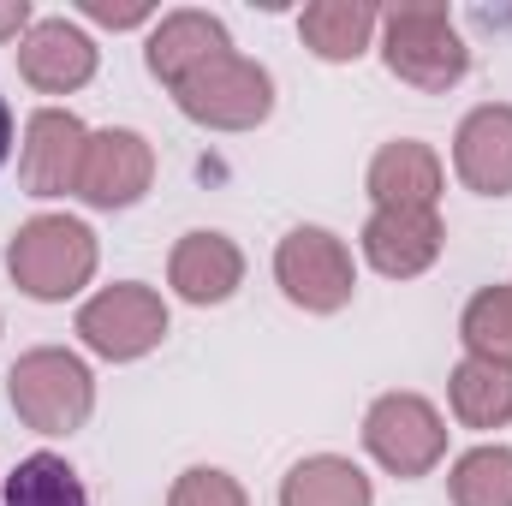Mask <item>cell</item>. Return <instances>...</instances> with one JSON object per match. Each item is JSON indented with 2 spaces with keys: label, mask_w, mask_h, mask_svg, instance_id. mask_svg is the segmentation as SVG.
<instances>
[{
  "label": "cell",
  "mask_w": 512,
  "mask_h": 506,
  "mask_svg": "<svg viewBox=\"0 0 512 506\" xmlns=\"http://www.w3.org/2000/svg\"><path fill=\"white\" fill-rule=\"evenodd\" d=\"M96 268H102V245H96V233H90V221H78V215H30L18 233H12V245H6V274H12V286L24 292V298H36V304H66V298H78L90 280H96Z\"/></svg>",
  "instance_id": "cell-1"
},
{
  "label": "cell",
  "mask_w": 512,
  "mask_h": 506,
  "mask_svg": "<svg viewBox=\"0 0 512 506\" xmlns=\"http://www.w3.org/2000/svg\"><path fill=\"white\" fill-rule=\"evenodd\" d=\"M376 48H382L387 72L399 84L423 90V96H447L471 72V48L459 36V18L441 0H429V6H387Z\"/></svg>",
  "instance_id": "cell-2"
},
{
  "label": "cell",
  "mask_w": 512,
  "mask_h": 506,
  "mask_svg": "<svg viewBox=\"0 0 512 506\" xmlns=\"http://www.w3.org/2000/svg\"><path fill=\"white\" fill-rule=\"evenodd\" d=\"M6 405L18 411L24 429L60 441V435H78L96 417V376L66 346H30L6 370Z\"/></svg>",
  "instance_id": "cell-3"
},
{
  "label": "cell",
  "mask_w": 512,
  "mask_h": 506,
  "mask_svg": "<svg viewBox=\"0 0 512 506\" xmlns=\"http://www.w3.org/2000/svg\"><path fill=\"white\" fill-rule=\"evenodd\" d=\"M72 334L84 340L90 358L102 364H137L149 358L167 334H173V310L155 286L143 280H114V286H96L84 304H78V322Z\"/></svg>",
  "instance_id": "cell-4"
},
{
  "label": "cell",
  "mask_w": 512,
  "mask_h": 506,
  "mask_svg": "<svg viewBox=\"0 0 512 506\" xmlns=\"http://www.w3.org/2000/svg\"><path fill=\"white\" fill-rule=\"evenodd\" d=\"M274 286L286 292V304H298L304 316H340L358 298V262L352 245L334 227H292L274 245Z\"/></svg>",
  "instance_id": "cell-5"
},
{
  "label": "cell",
  "mask_w": 512,
  "mask_h": 506,
  "mask_svg": "<svg viewBox=\"0 0 512 506\" xmlns=\"http://www.w3.org/2000/svg\"><path fill=\"white\" fill-rule=\"evenodd\" d=\"M173 102H179V114L191 126L203 131H256L274 114V72L262 60H251V54L227 48L209 66H197L173 90Z\"/></svg>",
  "instance_id": "cell-6"
},
{
  "label": "cell",
  "mask_w": 512,
  "mask_h": 506,
  "mask_svg": "<svg viewBox=\"0 0 512 506\" xmlns=\"http://www.w3.org/2000/svg\"><path fill=\"white\" fill-rule=\"evenodd\" d=\"M364 453L399 483L429 477L447 459V417H441V405L411 393V387H393L382 399H370V411H364Z\"/></svg>",
  "instance_id": "cell-7"
},
{
  "label": "cell",
  "mask_w": 512,
  "mask_h": 506,
  "mask_svg": "<svg viewBox=\"0 0 512 506\" xmlns=\"http://www.w3.org/2000/svg\"><path fill=\"white\" fill-rule=\"evenodd\" d=\"M155 185V143L131 126H102L84 143V167H78V203L114 215L137 209Z\"/></svg>",
  "instance_id": "cell-8"
},
{
  "label": "cell",
  "mask_w": 512,
  "mask_h": 506,
  "mask_svg": "<svg viewBox=\"0 0 512 506\" xmlns=\"http://www.w3.org/2000/svg\"><path fill=\"white\" fill-rule=\"evenodd\" d=\"M90 126L72 108H36L18 137V185L30 197H78V167H84Z\"/></svg>",
  "instance_id": "cell-9"
},
{
  "label": "cell",
  "mask_w": 512,
  "mask_h": 506,
  "mask_svg": "<svg viewBox=\"0 0 512 506\" xmlns=\"http://www.w3.org/2000/svg\"><path fill=\"white\" fill-rule=\"evenodd\" d=\"M102 66V48L96 36L78 24V18H36L30 36L18 42V78L36 90V96H72L96 78Z\"/></svg>",
  "instance_id": "cell-10"
},
{
  "label": "cell",
  "mask_w": 512,
  "mask_h": 506,
  "mask_svg": "<svg viewBox=\"0 0 512 506\" xmlns=\"http://www.w3.org/2000/svg\"><path fill=\"white\" fill-rule=\"evenodd\" d=\"M358 251H364V262L382 280H417V274H429L441 262V251H447L441 209H370V221L358 233Z\"/></svg>",
  "instance_id": "cell-11"
},
{
  "label": "cell",
  "mask_w": 512,
  "mask_h": 506,
  "mask_svg": "<svg viewBox=\"0 0 512 506\" xmlns=\"http://www.w3.org/2000/svg\"><path fill=\"white\" fill-rule=\"evenodd\" d=\"M227 48H233L227 18H215V12H203V6H179V12H161V18L149 24V36H143V66H149L155 84L179 90L197 66H209V60L227 54Z\"/></svg>",
  "instance_id": "cell-12"
},
{
  "label": "cell",
  "mask_w": 512,
  "mask_h": 506,
  "mask_svg": "<svg viewBox=\"0 0 512 506\" xmlns=\"http://www.w3.org/2000/svg\"><path fill=\"white\" fill-rule=\"evenodd\" d=\"M167 286H173L185 304H197V310L227 304V298L245 286V251H239V239H227V233H215V227L179 233L173 251H167Z\"/></svg>",
  "instance_id": "cell-13"
},
{
  "label": "cell",
  "mask_w": 512,
  "mask_h": 506,
  "mask_svg": "<svg viewBox=\"0 0 512 506\" xmlns=\"http://www.w3.org/2000/svg\"><path fill=\"white\" fill-rule=\"evenodd\" d=\"M364 191H370V209H441L447 161L423 137H393L370 155Z\"/></svg>",
  "instance_id": "cell-14"
},
{
  "label": "cell",
  "mask_w": 512,
  "mask_h": 506,
  "mask_svg": "<svg viewBox=\"0 0 512 506\" xmlns=\"http://www.w3.org/2000/svg\"><path fill=\"white\" fill-rule=\"evenodd\" d=\"M453 173L477 197H512V102H483L459 120Z\"/></svg>",
  "instance_id": "cell-15"
},
{
  "label": "cell",
  "mask_w": 512,
  "mask_h": 506,
  "mask_svg": "<svg viewBox=\"0 0 512 506\" xmlns=\"http://www.w3.org/2000/svg\"><path fill=\"white\" fill-rule=\"evenodd\" d=\"M298 36H304V48H310L316 60L352 66V60H364V54L376 48L382 12H376L370 0H310V6L298 12Z\"/></svg>",
  "instance_id": "cell-16"
},
{
  "label": "cell",
  "mask_w": 512,
  "mask_h": 506,
  "mask_svg": "<svg viewBox=\"0 0 512 506\" xmlns=\"http://www.w3.org/2000/svg\"><path fill=\"white\" fill-rule=\"evenodd\" d=\"M280 506H376V483L346 453H310L280 477Z\"/></svg>",
  "instance_id": "cell-17"
},
{
  "label": "cell",
  "mask_w": 512,
  "mask_h": 506,
  "mask_svg": "<svg viewBox=\"0 0 512 506\" xmlns=\"http://www.w3.org/2000/svg\"><path fill=\"white\" fill-rule=\"evenodd\" d=\"M447 405L465 429H507L512 423V364L459 358L447 376Z\"/></svg>",
  "instance_id": "cell-18"
},
{
  "label": "cell",
  "mask_w": 512,
  "mask_h": 506,
  "mask_svg": "<svg viewBox=\"0 0 512 506\" xmlns=\"http://www.w3.org/2000/svg\"><path fill=\"white\" fill-rule=\"evenodd\" d=\"M0 506H90V489L72 471V459L42 447V453L18 459L12 477H0Z\"/></svg>",
  "instance_id": "cell-19"
},
{
  "label": "cell",
  "mask_w": 512,
  "mask_h": 506,
  "mask_svg": "<svg viewBox=\"0 0 512 506\" xmlns=\"http://www.w3.org/2000/svg\"><path fill=\"white\" fill-rule=\"evenodd\" d=\"M447 501L453 506H512V447L483 441L447 465Z\"/></svg>",
  "instance_id": "cell-20"
},
{
  "label": "cell",
  "mask_w": 512,
  "mask_h": 506,
  "mask_svg": "<svg viewBox=\"0 0 512 506\" xmlns=\"http://www.w3.org/2000/svg\"><path fill=\"white\" fill-rule=\"evenodd\" d=\"M459 340H465V358H495L512 364V280L501 286H477L459 310Z\"/></svg>",
  "instance_id": "cell-21"
},
{
  "label": "cell",
  "mask_w": 512,
  "mask_h": 506,
  "mask_svg": "<svg viewBox=\"0 0 512 506\" xmlns=\"http://www.w3.org/2000/svg\"><path fill=\"white\" fill-rule=\"evenodd\" d=\"M167 506H251L245 483L221 465H185L167 489Z\"/></svg>",
  "instance_id": "cell-22"
},
{
  "label": "cell",
  "mask_w": 512,
  "mask_h": 506,
  "mask_svg": "<svg viewBox=\"0 0 512 506\" xmlns=\"http://www.w3.org/2000/svg\"><path fill=\"white\" fill-rule=\"evenodd\" d=\"M84 18H90V24H102V30H143V24H155L161 12H155V6H143V0H131V6L84 0Z\"/></svg>",
  "instance_id": "cell-23"
},
{
  "label": "cell",
  "mask_w": 512,
  "mask_h": 506,
  "mask_svg": "<svg viewBox=\"0 0 512 506\" xmlns=\"http://www.w3.org/2000/svg\"><path fill=\"white\" fill-rule=\"evenodd\" d=\"M30 24H36L30 0H0V42H24V36H30Z\"/></svg>",
  "instance_id": "cell-24"
},
{
  "label": "cell",
  "mask_w": 512,
  "mask_h": 506,
  "mask_svg": "<svg viewBox=\"0 0 512 506\" xmlns=\"http://www.w3.org/2000/svg\"><path fill=\"white\" fill-rule=\"evenodd\" d=\"M12 137H18V126H12V108H6V96H0V167H6V155H12Z\"/></svg>",
  "instance_id": "cell-25"
}]
</instances>
